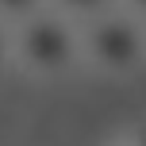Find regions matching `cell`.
Here are the masks:
<instances>
[{"instance_id": "1", "label": "cell", "mask_w": 146, "mask_h": 146, "mask_svg": "<svg viewBox=\"0 0 146 146\" xmlns=\"http://www.w3.org/2000/svg\"><path fill=\"white\" fill-rule=\"evenodd\" d=\"M12 38H15V66H23L31 77L58 81L77 66H85L81 23H73L69 15L54 12V8H42L31 19L15 23Z\"/></svg>"}, {"instance_id": "2", "label": "cell", "mask_w": 146, "mask_h": 146, "mask_svg": "<svg viewBox=\"0 0 146 146\" xmlns=\"http://www.w3.org/2000/svg\"><path fill=\"white\" fill-rule=\"evenodd\" d=\"M81 54L85 66L104 77H131L146 66V23L123 8H111L81 23Z\"/></svg>"}, {"instance_id": "3", "label": "cell", "mask_w": 146, "mask_h": 146, "mask_svg": "<svg viewBox=\"0 0 146 146\" xmlns=\"http://www.w3.org/2000/svg\"><path fill=\"white\" fill-rule=\"evenodd\" d=\"M50 8L62 12V15H69L73 23H88V19H96V15L119 8V0H50Z\"/></svg>"}, {"instance_id": "4", "label": "cell", "mask_w": 146, "mask_h": 146, "mask_svg": "<svg viewBox=\"0 0 146 146\" xmlns=\"http://www.w3.org/2000/svg\"><path fill=\"white\" fill-rule=\"evenodd\" d=\"M42 8H50V0H0V19L15 27V23L31 19V15L42 12Z\"/></svg>"}, {"instance_id": "5", "label": "cell", "mask_w": 146, "mask_h": 146, "mask_svg": "<svg viewBox=\"0 0 146 146\" xmlns=\"http://www.w3.org/2000/svg\"><path fill=\"white\" fill-rule=\"evenodd\" d=\"M8 66H15V38H12V23L0 19V73Z\"/></svg>"}, {"instance_id": "6", "label": "cell", "mask_w": 146, "mask_h": 146, "mask_svg": "<svg viewBox=\"0 0 146 146\" xmlns=\"http://www.w3.org/2000/svg\"><path fill=\"white\" fill-rule=\"evenodd\" d=\"M123 142H127V146H146V115H142V119H139L135 127H127Z\"/></svg>"}, {"instance_id": "7", "label": "cell", "mask_w": 146, "mask_h": 146, "mask_svg": "<svg viewBox=\"0 0 146 146\" xmlns=\"http://www.w3.org/2000/svg\"><path fill=\"white\" fill-rule=\"evenodd\" d=\"M119 8L131 12V15H139V19L146 23V0H119Z\"/></svg>"}, {"instance_id": "8", "label": "cell", "mask_w": 146, "mask_h": 146, "mask_svg": "<svg viewBox=\"0 0 146 146\" xmlns=\"http://www.w3.org/2000/svg\"><path fill=\"white\" fill-rule=\"evenodd\" d=\"M108 146H127V142H123V139H115V142H108Z\"/></svg>"}]
</instances>
